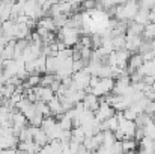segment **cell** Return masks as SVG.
Returning a JSON list of instances; mask_svg holds the SVG:
<instances>
[{"mask_svg": "<svg viewBox=\"0 0 155 154\" xmlns=\"http://www.w3.org/2000/svg\"><path fill=\"white\" fill-rule=\"evenodd\" d=\"M111 153H124V148H122V141H116V142L111 145Z\"/></svg>", "mask_w": 155, "mask_h": 154, "instance_id": "cell-26", "label": "cell"}, {"mask_svg": "<svg viewBox=\"0 0 155 154\" xmlns=\"http://www.w3.org/2000/svg\"><path fill=\"white\" fill-rule=\"evenodd\" d=\"M137 145H139V141L134 139V138H133V139H125V141H122V148H124V151H127V153L136 151Z\"/></svg>", "mask_w": 155, "mask_h": 154, "instance_id": "cell-16", "label": "cell"}, {"mask_svg": "<svg viewBox=\"0 0 155 154\" xmlns=\"http://www.w3.org/2000/svg\"><path fill=\"white\" fill-rule=\"evenodd\" d=\"M125 44H127V33H122V35H116V36H113V46H114V50L125 49Z\"/></svg>", "mask_w": 155, "mask_h": 154, "instance_id": "cell-17", "label": "cell"}, {"mask_svg": "<svg viewBox=\"0 0 155 154\" xmlns=\"http://www.w3.org/2000/svg\"><path fill=\"white\" fill-rule=\"evenodd\" d=\"M48 106H50V109H51L53 115H57V113H63V107H62V101H60V98L57 97V95H54L51 100L48 101Z\"/></svg>", "mask_w": 155, "mask_h": 154, "instance_id": "cell-13", "label": "cell"}, {"mask_svg": "<svg viewBox=\"0 0 155 154\" xmlns=\"http://www.w3.org/2000/svg\"><path fill=\"white\" fill-rule=\"evenodd\" d=\"M59 67H60V62H59V59H57V56H47V71L45 73H50V74H56V71L59 70Z\"/></svg>", "mask_w": 155, "mask_h": 154, "instance_id": "cell-11", "label": "cell"}, {"mask_svg": "<svg viewBox=\"0 0 155 154\" xmlns=\"http://www.w3.org/2000/svg\"><path fill=\"white\" fill-rule=\"evenodd\" d=\"M54 18V23H56V27L57 29H60V27H65L66 26V23H68V15H65V14H59V15H56V17H53Z\"/></svg>", "mask_w": 155, "mask_h": 154, "instance_id": "cell-20", "label": "cell"}, {"mask_svg": "<svg viewBox=\"0 0 155 154\" xmlns=\"http://www.w3.org/2000/svg\"><path fill=\"white\" fill-rule=\"evenodd\" d=\"M143 62H145V59H143V54H142V53H133V54L130 56V59H128V67H127L128 73L131 74V73H134L136 70H139V68L143 65Z\"/></svg>", "mask_w": 155, "mask_h": 154, "instance_id": "cell-7", "label": "cell"}, {"mask_svg": "<svg viewBox=\"0 0 155 154\" xmlns=\"http://www.w3.org/2000/svg\"><path fill=\"white\" fill-rule=\"evenodd\" d=\"M57 39L63 41L68 47H74L78 43V39H80V29L69 27V26L60 27L59 32H57Z\"/></svg>", "mask_w": 155, "mask_h": 154, "instance_id": "cell-1", "label": "cell"}, {"mask_svg": "<svg viewBox=\"0 0 155 154\" xmlns=\"http://www.w3.org/2000/svg\"><path fill=\"white\" fill-rule=\"evenodd\" d=\"M149 11H151V9H146V8H142V6H140L139 12H137L136 17H134V21L142 23V24H148V23H149Z\"/></svg>", "mask_w": 155, "mask_h": 154, "instance_id": "cell-12", "label": "cell"}, {"mask_svg": "<svg viewBox=\"0 0 155 154\" xmlns=\"http://www.w3.org/2000/svg\"><path fill=\"white\" fill-rule=\"evenodd\" d=\"M143 30H145V24L137 23V21H134V20H131V21L128 23V29H127V33H128V35H142Z\"/></svg>", "mask_w": 155, "mask_h": 154, "instance_id": "cell-10", "label": "cell"}, {"mask_svg": "<svg viewBox=\"0 0 155 154\" xmlns=\"http://www.w3.org/2000/svg\"><path fill=\"white\" fill-rule=\"evenodd\" d=\"M80 44L83 46V47H92V36H80Z\"/></svg>", "mask_w": 155, "mask_h": 154, "instance_id": "cell-25", "label": "cell"}, {"mask_svg": "<svg viewBox=\"0 0 155 154\" xmlns=\"http://www.w3.org/2000/svg\"><path fill=\"white\" fill-rule=\"evenodd\" d=\"M142 36H143V39H146V41H152V39H155V23H148V24H145V30H143Z\"/></svg>", "mask_w": 155, "mask_h": 154, "instance_id": "cell-15", "label": "cell"}, {"mask_svg": "<svg viewBox=\"0 0 155 154\" xmlns=\"http://www.w3.org/2000/svg\"><path fill=\"white\" fill-rule=\"evenodd\" d=\"M54 80V74H50V73H45L44 76H41V85L42 86H50Z\"/></svg>", "mask_w": 155, "mask_h": 154, "instance_id": "cell-24", "label": "cell"}, {"mask_svg": "<svg viewBox=\"0 0 155 154\" xmlns=\"http://www.w3.org/2000/svg\"><path fill=\"white\" fill-rule=\"evenodd\" d=\"M72 138L77 139L78 142H83V141L86 139V130L83 128V125L72 127Z\"/></svg>", "mask_w": 155, "mask_h": 154, "instance_id": "cell-18", "label": "cell"}, {"mask_svg": "<svg viewBox=\"0 0 155 154\" xmlns=\"http://www.w3.org/2000/svg\"><path fill=\"white\" fill-rule=\"evenodd\" d=\"M116 113V109L110 104V103L107 101H101L100 104V107L95 110V118L101 122V121H105L107 118H110V116H113Z\"/></svg>", "mask_w": 155, "mask_h": 154, "instance_id": "cell-4", "label": "cell"}, {"mask_svg": "<svg viewBox=\"0 0 155 154\" xmlns=\"http://www.w3.org/2000/svg\"><path fill=\"white\" fill-rule=\"evenodd\" d=\"M8 79H9V77H8V76H6V74L2 71V73H0V85H5V83L8 82Z\"/></svg>", "mask_w": 155, "mask_h": 154, "instance_id": "cell-28", "label": "cell"}, {"mask_svg": "<svg viewBox=\"0 0 155 154\" xmlns=\"http://www.w3.org/2000/svg\"><path fill=\"white\" fill-rule=\"evenodd\" d=\"M145 112L149 113V115H155V100H149L148 101V106H146Z\"/></svg>", "mask_w": 155, "mask_h": 154, "instance_id": "cell-27", "label": "cell"}, {"mask_svg": "<svg viewBox=\"0 0 155 154\" xmlns=\"http://www.w3.org/2000/svg\"><path fill=\"white\" fill-rule=\"evenodd\" d=\"M116 141H117V139H116V135H114L113 130H104L103 132V145H107V147L111 148V145H113Z\"/></svg>", "mask_w": 155, "mask_h": 154, "instance_id": "cell-14", "label": "cell"}, {"mask_svg": "<svg viewBox=\"0 0 155 154\" xmlns=\"http://www.w3.org/2000/svg\"><path fill=\"white\" fill-rule=\"evenodd\" d=\"M91 77H92V74H91L86 68H83V70H80V71H74V73H72V85H71V88H72V89L86 91V89L89 88Z\"/></svg>", "mask_w": 155, "mask_h": 154, "instance_id": "cell-2", "label": "cell"}, {"mask_svg": "<svg viewBox=\"0 0 155 154\" xmlns=\"http://www.w3.org/2000/svg\"><path fill=\"white\" fill-rule=\"evenodd\" d=\"M116 2V5H124V3H127L128 0H114Z\"/></svg>", "mask_w": 155, "mask_h": 154, "instance_id": "cell-29", "label": "cell"}, {"mask_svg": "<svg viewBox=\"0 0 155 154\" xmlns=\"http://www.w3.org/2000/svg\"><path fill=\"white\" fill-rule=\"evenodd\" d=\"M36 26L45 27V29H47V30H50V32H54V30L57 29V27H56V23H54V18H53L51 15H45V17L39 18Z\"/></svg>", "mask_w": 155, "mask_h": 154, "instance_id": "cell-9", "label": "cell"}, {"mask_svg": "<svg viewBox=\"0 0 155 154\" xmlns=\"http://www.w3.org/2000/svg\"><path fill=\"white\" fill-rule=\"evenodd\" d=\"M36 95H38V100H42V101H50L53 97L56 95V92L51 89V86H42V85H38L33 88Z\"/></svg>", "mask_w": 155, "mask_h": 154, "instance_id": "cell-6", "label": "cell"}, {"mask_svg": "<svg viewBox=\"0 0 155 154\" xmlns=\"http://www.w3.org/2000/svg\"><path fill=\"white\" fill-rule=\"evenodd\" d=\"M143 128H145V136H148V138L155 141V119L151 121L149 124H146Z\"/></svg>", "mask_w": 155, "mask_h": 154, "instance_id": "cell-21", "label": "cell"}, {"mask_svg": "<svg viewBox=\"0 0 155 154\" xmlns=\"http://www.w3.org/2000/svg\"><path fill=\"white\" fill-rule=\"evenodd\" d=\"M113 86H114V79L113 77H101L100 82L92 88L91 92H94L95 95L101 97V95H105L108 92L113 91Z\"/></svg>", "mask_w": 155, "mask_h": 154, "instance_id": "cell-3", "label": "cell"}, {"mask_svg": "<svg viewBox=\"0 0 155 154\" xmlns=\"http://www.w3.org/2000/svg\"><path fill=\"white\" fill-rule=\"evenodd\" d=\"M124 116L127 118V119H131V121H136V118L139 116V113L130 106V107H127L125 110H124Z\"/></svg>", "mask_w": 155, "mask_h": 154, "instance_id": "cell-23", "label": "cell"}, {"mask_svg": "<svg viewBox=\"0 0 155 154\" xmlns=\"http://www.w3.org/2000/svg\"><path fill=\"white\" fill-rule=\"evenodd\" d=\"M143 36L142 35H128L127 33V44H125V49L131 51V53H139L140 46L143 44Z\"/></svg>", "mask_w": 155, "mask_h": 154, "instance_id": "cell-5", "label": "cell"}, {"mask_svg": "<svg viewBox=\"0 0 155 154\" xmlns=\"http://www.w3.org/2000/svg\"><path fill=\"white\" fill-rule=\"evenodd\" d=\"M83 104H84V107L86 109H89V110H97L98 107H100V104H101V100H100V97L98 95H95L94 92H89V94H86L84 95V98H83Z\"/></svg>", "mask_w": 155, "mask_h": 154, "instance_id": "cell-8", "label": "cell"}, {"mask_svg": "<svg viewBox=\"0 0 155 154\" xmlns=\"http://www.w3.org/2000/svg\"><path fill=\"white\" fill-rule=\"evenodd\" d=\"M15 89H17V86L12 85V83H5V85H2V92H3V97H5V98H11L12 94L15 92Z\"/></svg>", "mask_w": 155, "mask_h": 154, "instance_id": "cell-19", "label": "cell"}, {"mask_svg": "<svg viewBox=\"0 0 155 154\" xmlns=\"http://www.w3.org/2000/svg\"><path fill=\"white\" fill-rule=\"evenodd\" d=\"M42 119H44V115L38 110V112L33 115V118H32V119H29V124H32V125H35V127H41Z\"/></svg>", "mask_w": 155, "mask_h": 154, "instance_id": "cell-22", "label": "cell"}]
</instances>
